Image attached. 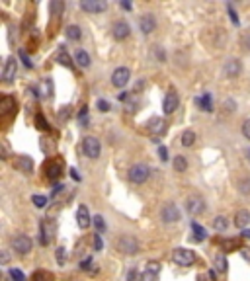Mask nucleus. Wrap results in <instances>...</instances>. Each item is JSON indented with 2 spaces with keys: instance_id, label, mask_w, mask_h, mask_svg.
<instances>
[{
  "instance_id": "26",
  "label": "nucleus",
  "mask_w": 250,
  "mask_h": 281,
  "mask_svg": "<svg viewBox=\"0 0 250 281\" xmlns=\"http://www.w3.org/2000/svg\"><path fill=\"white\" fill-rule=\"evenodd\" d=\"M162 125H164V121H162L160 117H156V119H150L149 131H150V133H154V131H162Z\"/></svg>"
},
{
  "instance_id": "43",
  "label": "nucleus",
  "mask_w": 250,
  "mask_h": 281,
  "mask_svg": "<svg viewBox=\"0 0 250 281\" xmlns=\"http://www.w3.org/2000/svg\"><path fill=\"white\" fill-rule=\"evenodd\" d=\"M147 270H150V272H156V274H158L160 264H158V262H149V264H147Z\"/></svg>"
},
{
  "instance_id": "18",
  "label": "nucleus",
  "mask_w": 250,
  "mask_h": 281,
  "mask_svg": "<svg viewBox=\"0 0 250 281\" xmlns=\"http://www.w3.org/2000/svg\"><path fill=\"white\" fill-rule=\"evenodd\" d=\"M250 223V211L247 209H241L237 215H235V226H239V228H247V225Z\"/></svg>"
},
{
  "instance_id": "38",
  "label": "nucleus",
  "mask_w": 250,
  "mask_h": 281,
  "mask_svg": "<svg viewBox=\"0 0 250 281\" xmlns=\"http://www.w3.org/2000/svg\"><path fill=\"white\" fill-rule=\"evenodd\" d=\"M152 55H154V57H158V61H160V62H164V61H166V57H164V51H162L160 47H156V49L152 51Z\"/></svg>"
},
{
  "instance_id": "49",
  "label": "nucleus",
  "mask_w": 250,
  "mask_h": 281,
  "mask_svg": "<svg viewBox=\"0 0 250 281\" xmlns=\"http://www.w3.org/2000/svg\"><path fill=\"white\" fill-rule=\"evenodd\" d=\"M6 264H8V252L2 250V266H6Z\"/></svg>"
},
{
  "instance_id": "2",
  "label": "nucleus",
  "mask_w": 250,
  "mask_h": 281,
  "mask_svg": "<svg viewBox=\"0 0 250 281\" xmlns=\"http://www.w3.org/2000/svg\"><path fill=\"white\" fill-rule=\"evenodd\" d=\"M172 262L176 266H182V268H188L196 262V254L194 250H188V248H176L172 252Z\"/></svg>"
},
{
  "instance_id": "25",
  "label": "nucleus",
  "mask_w": 250,
  "mask_h": 281,
  "mask_svg": "<svg viewBox=\"0 0 250 281\" xmlns=\"http://www.w3.org/2000/svg\"><path fill=\"white\" fill-rule=\"evenodd\" d=\"M213 228H215V230H219V232L227 230V219H225V217H215V221H213Z\"/></svg>"
},
{
  "instance_id": "41",
  "label": "nucleus",
  "mask_w": 250,
  "mask_h": 281,
  "mask_svg": "<svg viewBox=\"0 0 250 281\" xmlns=\"http://www.w3.org/2000/svg\"><path fill=\"white\" fill-rule=\"evenodd\" d=\"M227 8H229V14H231V20H233V24L237 26V24H239V18H237V14H235V10H233V4H229Z\"/></svg>"
},
{
  "instance_id": "40",
  "label": "nucleus",
  "mask_w": 250,
  "mask_h": 281,
  "mask_svg": "<svg viewBox=\"0 0 250 281\" xmlns=\"http://www.w3.org/2000/svg\"><path fill=\"white\" fill-rule=\"evenodd\" d=\"M59 176V166L57 164H53V166H49V178L51 180H55Z\"/></svg>"
},
{
  "instance_id": "36",
  "label": "nucleus",
  "mask_w": 250,
  "mask_h": 281,
  "mask_svg": "<svg viewBox=\"0 0 250 281\" xmlns=\"http://www.w3.org/2000/svg\"><path fill=\"white\" fill-rule=\"evenodd\" d=\"M243 135L250 141V119H247V121L243 123Z\"/></svg>"
},
{
  "instance_id": "15",
  "label": "nucleus",
  "mask_w": 250,
  "mask_h": 281,
  "mask_svg": "<svg viewBox=\"0 0 250 281\" xmlns=\"http://www.w3.org/2000/svg\"><path fill=\"white\" fill-rule=\"evenodd\" d=\"M76 223H78L80 228H88L90 223H92V217H90L86 205H80V207H78V211H76Z\"/></svg>"
},
{
  "instance_id": "12",
  "label": "nucleus",
  "mask_w": 250,
  "mask_h": 281,
  "mask_svg": "<svg viewBox=\"0 0 250 281\" xmlns=\"http://www.w3.org/2000/svg\"><path fill=\"white\" fill-rule=\"evenodd\" d=\"M186 211L190 213V215H200L205 211V201L201 199V197H188L186 199Z\"/></svg>"
},
{
  "instance_id": "46",
  "label": "nucleus",
  "mask_w": 250,
  "mask_h": 281,
  "mask_svg": "<svg viewBox=\"0 0 250 281\" xmlns=\"http://www.w3.org/2000/svg\"><path fill=\"white\" fill-rule=\"evenodd\" d=\"M94 244H96V250H102V238H100V234H94Z\"/></svg>"
},
{
  "instance_id": "4",
  "label": "nucleus",
  "mask_w": 250,
  "mask_h": 281,
  "mask_svg": "<svg viewBox=\"0 0 250 281\" xmlns=\"http://www.w3.org/2000/svg\"><path fill=\"white\" fill-rule=\"evenodd\" d=\"M12 248L18 252V254H28V252H32V248H34V240L28 236V234H16L14 238H12Z\"/></svg>"
},
{
  "instance_id": "11",
  "label": "nucleus",
  "mask_w": 250,
  "mask_h": 281,
  "mask_svg": "<svg viewBox=\"0 0 250 281\" xmlns=\"http://www.w3.org/2000/svg\"><path fill=\"white\" fill-rule=\"evenodd\" d=\"M16 72H18V62L14 57H10L6 62H4V68H2V78L4 82H12L16 78Z\"/></svg>"
},
{
  "instance_id": "48",
  "label": "nucleus",
  "mask_w": 250,
  "mask_h": 281,
  "mask_svg": "<svg viewBox=\"0 0 250 281\" xmlns=\"http://www.w3.org/2000/svg\"><path fill=\"white\" fill-rule=\"evenodd\" d=\"M37 123H39V129H47V125H45V121H43L41 115H37Z\"/></svg>"
},
{
  "instance_id": "14",
  "label": "nucleus",
  "mask_w": 250,
  "mask_h": 281,
  "mask_svg": "<svg viewBox=\"0 0 250 281\" xmlns=\"http://www.w3.org/2000/svg\"><path fill=\"white\" fill-rule=\"evenodd\" d=\"M139 28L145 35H150L154 30H156V18L152 14H143L141 20H139Z\"/></svg>"
},
{
  "instance_id": "37",
  "label": "nucleus",
  "mask_w": 250,
  "mask_h": 281,
  "mask_svg": "<svg viewBox=\"0 0 250 281\" xmlns=\"http://www.w3.org/2000/svg\"><path fill=\"white\" fill-rule=\"evenodd\" d=\"M51 10H53V14H57L59 10H65V2H53V4H51Z\"/></svg>"
},
{
  "instance_id": "52",
  "label": "nucleus",
  "mask_w": 250,
  "mask_h": 281,
  "mask_svg": "<svg viewBox=\"0 0 250 281\" xmlns=\"http://www.w3.org/2000/svg\"><path fill=\"white\" fill-rule=\"evenodd\" d=\"M71 176H72V178H74V180H80V176H78V174H76V170H74V168L71 170Z\"/></svg>"
},
{
  "instance_id": "34",
  "label": "nucleus",
  "mask_w": 250,
  "mask_h": 281,
  "mask_svg": "<svg viewBox=\"0 0 250 281\" xmlns=\"http://www.w3.org/2000/svg\"><path fill=\"white\" fill-rule=\"evenodd\" d=\"M65 260H67L65 248H63V246H59V248H57V264H59V266H63V264H65Z\"/></svg>"
},
{
  "instance_id": "20",
  "label": "nucleus",
  "mask_w": 250,
  "mask_h": 281,
  "mask_svg": "<svg viewBox=\"0 0 250 281\" xmlns=\"http://www.w3.org/2000/svg\"><path fill=\"white\" fill-rule=\"evenodd\" d=\"M74 59H76V62L82 66V68H86V66H90V55L86 53V51H82V49H78L76 51V55H74Z\"/></svg>"
},
{
  "instance_id": "27",
  "label": "nucleus",
  "mask_w": 250,
  "mask_h": 281,
  "mask_svg": "<svg viewBox=\"0 0 250 281\" xmlns=\"http://www.w3.org/2000/svg\"><path fill=\"white\" fill-rule=\"evenodd\" d=\"M8 276H10L12 281H26V276H24L20 270H16V268H12V270L8 272Z\"/></svg>"
},
{
  "instance_id": "33",
  "label": "nucleus",
  "mask_w": 250,
  "mask_h": 281,
  "mask_svg": "<svg viewBox=\"0 0 250 281\" xmlns=\"http://www.w3.org/2000/svg\"><path fill=\"white\" fill-rule=\"evenodd\" d=\"M94 226L98 228V232L106 230V223H104V217L102 215H94Z\"/></svg>"
},
{
  "instance_id": "32",
  "label": "nucleus",
  "mask_w": 250,
  "mask_h": 281,
  "mask_svg": "<svg viewBox=\"0 0 250 281\" xmlns=\"http://www.w3.org/2000/svg\"><path fill=\"white\" fill-rule=\"evenodd\" d=\"M32 201H34V203H36V207H39V209L47 205V197H43V195H34V197H32Z\"/></svg>"
},
{
  "instance_id": "31",
  "label": "nucleus",
  "mask_w": 250,
  "mask_h": 281,
  "mask_svg": "<svg viewBox=\"0 0 250 281\" xmlns=\"http://www.w3.org/2000/svg\"><path fill=\"white\" fill-rule=\"evenodd\" d=\"M158 278V274L156 272H150V270H145L143 274H141V281H156Z\"/></svg>"
},
{
  "instance_id": "10",
  "label": "nucleus",
  "mask_w": 250,
  "mask_h": 281,
  "mask_svg": "<svg viewBox=\"0 0 250 281\" xmlns=\"http://www.w3.org/2000/svg\"><path fill=\"white\" fill-rule=\"evenodd\" d=\"M80 8L88 14H98V12H106L107 10V2L104 0H82Z\"/></svg>"
},
{
  "instance_id": "19",
  "label": "nucleus",
  "mask_w": 250,
  "mask_h": 281,
  "mask_svg": "<svg viewBox=\"0 0 250 281\" xmlns=\"http://www.w3.org/2000/svg\"><path fill=\"white\" fill-rule=\"evenodd\" d=\"M65 33H67V39H71V41H80V37H82V30L78 26H69Z\"/></svg>"
},
{
  "instance_id": "35",
  "label": "nucleus",
  "mask_w": 250,
  "mask_h": 281,
  "mask_svg": "<svg viewBox=\"0 0 250 281\" xmlns=\"http://www.w3.org/2000/svg\"><path fill=\"white\" fill-rule=\"evenodd\" d=\"M20 59H22V61H24V64H26V66H28V68H32V66H34V62H32V61H30V57L26 55V51H20Z\"/></svg>"
},
{
  "instance_id": "45",
  "label": "nucleus",
  "mask_w": 250,
  "mask_h": 281,
  "mask_svg": "<svg viewBox=\"0 0 250 281\" xmlns=\"http://www.w3.org/2000/svg\"><path fill=\"white\" fill-rule=\"evenodd\" d=\"M158 153H160V158H162V160H168V151H166V147H160Z\"/></svg>"
},
{
  "instance_id": "53",
  "label": "nucleus",
  "mask_w": 250,
  "mask_h": 281,
  "mask_svg": "<svg viewBox=\"0 0 250 281\" xmlns=\"http://www.w3.org/2000/svg\"><path fill=\"white\" fill-rule=\"evenodd\" d=\"M119 100L123 102V100H127V92H123V94H119Z\"/></svg>"
},
{
  "instance_id": "9",
  "label": "nucleus",
  "mask_w": 250,
  "mask_h": 281,
  "mask_svg": "<svg viewBox=\"0 0 250 281\" xmlns=\"http://www.w3.org/2000/svg\"><path fill=\"white\" fill-rule=\"evenodd\" d=\"M129 33H131V28H129V24L123 22V20H119V22H115V24L111 26V35H113V39H117V41L127 39Z\"/></svg>"
},
{
  "instance_id": "8",
  "label": "nucleus",
  "mask_w": 250,
  "mask_h": 281,
  "mask_svg": "<svg viewBox=\"0 0 250 281\" xmlns=\"http://www.w3.org/2000/svg\"><path fill=\"white\" fill-rule=\"evenodd\" d=\"M55 234H57V225H55V221H53V219H45L43 225H41V244L45 246V244L53 242Z\"/></svg>"
},
{
  "instance_id": "30",
  "label": "nucleus",
  "mask_w": 250,
  "mask_h": 281,
  "mask_svg": "<svg viewBox=\"0 0 250 281\" xmlns=\"http://www.w3.org/2000/svg\"><path fill=\"white\" fill-rule=\"evenodd\" d=\"M239 189H241V193L249 195L250 193V178H245V180L239 182Z\"/></svg>"
},
{
  "instance_id": "5",
  "label": "nucleus",
  "mask_w": 250,
  "mask_h": 281,
  "mask_svg": "<svg viewBox=\"0 0 250 281\" xmlns=\"http://www.w3.org/2000/svg\"><path fill=\"white\" fill-rule=\"evenodd\" d=\"M82 151L88 158H98L102 153V147H100V141L96 137H86L82 141Z\"/></svg>"
},
{
  "instance_id": "17",
  "label": "nucleus",
  "mask_w": 250,
  "mask_h": 281,
  "mask_svg": "<svg viewBox=\"0 0 250 281\" xmlns=\"http://www.w3.org/2000/svg\"><path fill=\"white\" fill-rule=\"evenodd\" d=\"M14 166L20 170V172H24V174H30V172L34 170V162H32L30 156H18V158L14 160Z\"/></svg>"
},
{
  "instance_id": "24",
  "label": "nucleus",
  "mask_w": 250,
  "mask_h": 281,
  "mask_svg": "<svg viewBox=\"0 0 250 281\" xmlns=\"http://www.w3.org/2000/svg\"><path fill=\"white\" fill-rule=\"evenodd\" d=\"M200 106H201V110H205V112H213V106H211V96H209V94H203V98L200 100Z\"/></svg>"
},
{
  "instance_id": "29",
  "label": "nucleus",
  "mask_w": 250,
  "mask_h": 281,
  "mask_svg": "<svg viewBox=\"0 0 250 281\" xmlns=\"http://www.w3.org/2000/svg\"><path fill=\"white\" fill-rule=\"evenodd\" d=\"M59 62L65 64L67 68H72V62H71V59H69V55H67L65 49H61V53H59Z\"/></svg>"
},
{
  "instance_id": "44",
  "label": "nucleus",
  "mask_w": 250,
  "mask_h": 281,
  "mask_svg": "<svg viewBox=\"0 0 250 281\" xmlns=\"http://www.w3.org/2000/svg\"><path fill=\"white\" fill-rule=\"evenodd\" d=\"M98 110H100V112H109V104H107L106 100H100V102H98Z\"/></svg>"
},
{
  "instance_id": "51",
  "label": "nucleus",
  "mask_w": 250,
  "mask_h": 281,
  "mask_svg": "<svg viewBox=\"0 0 250 281\" xmlns=\"http://www.w3.org/2000/svg\"><path fill=\"white\" fill-rule=\"evenodd\" d=\"M243 238L250 240V230H249V228H245V230H243Z\"/></svg>"
},
{
  "instance_id": "28",
  "label": "nucleus",
  "mask_w": 250,
  "mask_h": 281,
  "mask_svg": "<svg viewBox=\"0 0 250 281\" xmlns=\"http://www.w3.org/2000/svg\"><path fill=\"white\" fill-rule=\"evenodd\" d=\"M215 268L223 274V272H227V260H225V256H217L215 258Z\"/></svg>"
},
{
  "instance_id": "22",
  "label": "nucleus",
  "mask_w": 250,
  "mask_h": 281,
  "mask_svg": "<svg viewBox=\"0 0 250 281\" xmlns=\"http://www.w3.org/2000/svg\"><path fill=\"white\" fill-rule=\"evenodd\" d=\"M192 230H194V240H203L205 236H207V232H205V228L203 226H200L198 223H192Z\"/></svg>"
},
{
  "instance_id": "3",
  "label": "nucleus",
  "mask_w": 250,
  "mask_h": 281,
  "mask_svg": "<svg viewBox=\"0 0 250 281\" xmlns=\"http://www.w3.org/2000/svg\"><path fill=\"white\" fill-rule=\"evenodd\" d=\"M127 176H129V180L133 182V184H145L147 180H149L150 176V168L147 164H133L129 172H127Z\"/></svg>"
},
{
  "instance_id": "16",
  "label": "nucleus",
  "mask_w": 250,
  "mask_h": 281,
  "mask_svg": "<svg viewBox=\"0 0 250 281\" xmlns=\"http://www.w3.org/2000/svg\"><path fill=\"white\" fill-rule=\"evenodd\" d=\"M241 70H243V64H241L239 59L227 61V64H225V74H227L229 78H237V76L241 74Z\"/></svg>"
},
{
  "instance_id": "50",
  "label": "nucleus",
  "mask_w": 250,
  "mask_h": 281,
  "mask_svg": "<svg viewBox=\"0 0 250 281\" xmlns=\"http://www.w3.org/2000/svg\"><path fill=\"white\" fill-rule=\"evenodd\" d=\"M121 8H125V10H131V2H125V0H123V2H121Z\"/></svg>"
},
{
  "instance_id": "47",
  "label": "nucleus",
  "mask_w": 250,
  "mask_h": 281,
  "mask_svg": "<svg viewBox=\"0 0 250 281\" xmlns=\"http://www.w3.org/2000/svg\"><path fill=\"white\" fill-rule=\"evenodd\" d=\"M90 264H92V258H86V260L80 264V268H82V270H88V268H90Z\"/></svg>"
},
{
  "instance_id": "13",
  "label": "nucleus",
  "mask_w": 250,
  "mask_h": 281,
  "mask_svg": "<svg viewBox=\"0 0 250 281\" xmlns=\"http://www.w3.org/2000/svg\"><path fill=\"white\" fill-rule=\"evenodd\" d=\"M178 104H180V100H178V94L174 92V90H170L168 94H166V98H164V104H162V110L166 115H170V113H174L178 110Z\"/></svg>"
},
{
  "instance_id": "7",
  "label": "nucleus",
  "mask_w": 250,
  "mask_h": 281,
  "mask_svg": "<svg viewBox=\"0 0 250 281\" xmlns=\"http://www.w3.org/2000/svg\"><path fill=\"white\" fill-rule=\"evenodd\" d=\"M160 219L164 223H178L180 221V209L174 203H166L160 211Z\"/></svg>"
},
{
  "instance_id": "1",
  "label": "nucleus",
  "mask_w": 250,
  "mask_h": 281,
  "mask_svg": "<svg viewBox=\"0 0 250 281\" xmlns=\"http://www.w3.org/2000/svg\"><path fill=\"white\" fill-rule=\"evenodd\" d=\"M115 246H117V250L121 254H127V256H133V254L139 252V240L135 236H131V234H123L121 238H117Z\"/></svg>"
},
{
  "instance_id": "6",
  "label": "nucleus",
  "mask_w": 250,
  "mask_h": 281,
  "mask_svg": "<svg viewBox=\"0 0 250 281\" xmlns=\"http://www.w3.org/2000/svg\"><path fill=\"white\" fill-rule=\"evenodd\" d=\"M129 78H131V70H129L127 66H119V68H115L113 74H111V84H113L115 88H125V84L129 82Z\"/></svg>"
},
{
  "instance_id": "42",
  "label": "nucleus",
  "mask_w": 250,
  "mask_h": 281,
  "mask_svg": "<svg viewBox=\"0 0 250 281\" xmlns=\"http://www.w3.org/2000/svg\"><path fill=\"white\" fill-rule=\"evenodd\" d=\"M237 244H239V242H235V240H225V242H223V250L229 252V248H235Z\"/></svg>"
},
{
  "instance_id": "21",
  "label": "nucleus",
  "mask_w": 250,
  "mask_h": 281,
  "mask_svg": "<svg viewBox=\"0 0 250 281\" xmlns=\"http://www.w3.org/2000/svg\"><path fill=\"white\" fill-rule=\"evenodd\" d=\"M172 164H174V170H176V172H186V170H188V160H186L182 155L174 156V162H172Z\"/></svg>"
},
{
  "instance_id": "39",
  "label": "nucleus",
  "mask_w": 250,
  "mask_h": 281,
  "mask_svg": "<svg viewBox=\"0 0 250 281\" xmlns=\"http://www.w3.org/2000/svg\"><path fill=\"white\" fill-rule=\"evenodd\" d=\"M243 47H245L247 51H250V31H247V33L243 35Z\"/></svg>"
},
{
  "instance_id": "23",
  "label": "nucleus",
  "mask_w": 250,
  "mask_h": 281,
  "mask_svg": "<svg viewBox=\"0 0 250 281\" xmlns=\"http://www.w3.org/2000/svg\"><path fill=\"white\" fill-rule=\"evenodd\" d=\"M196 143V133L194 131H184V135H182V145L184 147H192Z\"/></svg>"
}]
</instances>
